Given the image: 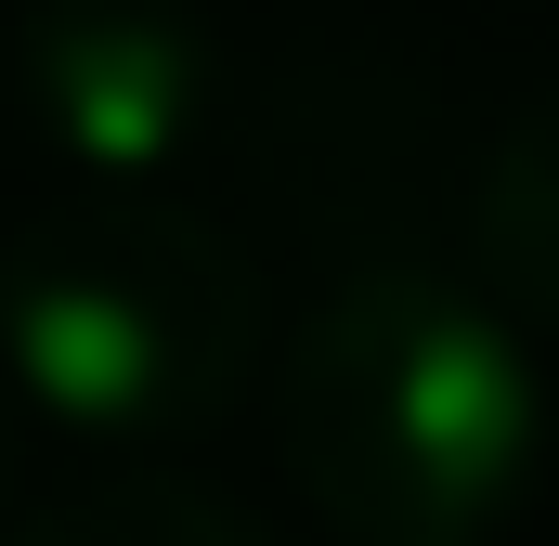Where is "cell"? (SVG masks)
Instances as JSON below:
<instances>
[{"mask_svg":"<svg viewBox=\"0 0 559 546\" xmlns=\"http://www.w3.org/2000/svg\"><path fill=\"white\" fill-rule=\"evenodd\" d=\"M547 391L521 312L442 261H352L274 365V455L338 546H481L534 495Z\"/></svg>","mask_w":559,"mask_h":546,"instance_id":"1","label":"cell"},{"mask_svg":"<svg viewBox=\"0 0 559 546\" xmlns=\"http://www.w3.org/2000/svg\"><path fill=\"white\" fill-rule=\"evenodd\" d=\"M261 378V273L182 195H79L0 248V455L182 442Z\"/></svg>","mask_w":559,"mask_h":546,"instance_id":"2","label":"cell"},{"mask_svg":"<svg viewBox=\"0 0 559 546\" xmlns=\"http://www.w3.org/2000/svg\"><path fill=\"white\" fill-rule=\"evenodd\" d=\"M13 105L92 195H156L222 118V39L182 0H26Z\"/></svg>","mask_w":559,"mask_h":546,"instance_id":"3","label":"cell"},{"mask_svg":"<svg viewBox=\"0 0 559 546\" xmlns=\"http://www.w3.org/2000/svg\"><path fill=\"white\" fill-rule=\"evenodd\" d=\"M468 273L521 325H559V92L468 169Z\"/></svg>","mask_w":559,"mask_h":546,"instance_id":"4","label":"cell"},{"mask_svg":"<svg viewBox=\"0 0 559 546\" xmlns=\"http://www.w3.org/2000/svg\"><path fill=\"white\" fill-rule=\"evenodd\" d=\"M13 546H261L222 495L169 482V468H118V482H79L52 508H26Z\"/></svg>","mask_w":559,"mask_h":546,"instance_id":"5","label":"cell"}]
</instances>
